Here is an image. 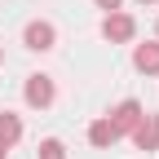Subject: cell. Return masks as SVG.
<instances>
[{"mask_svg":"<svg viewBox=\"0 0 159 159\" xmlns=\"http://www.w3.org/2000/svg\"><path fill=\"white\" fill-rule=\"evenodd\" d=\"M137 124H142V106H137V102H119V106H115V119H111L115 137L128 133V128H137Z\"/></svg>","mask_w":159,"mask_h":159,"instance_id":"1","label":"cell"},{"mask_svg":"<svg viewBox=\"0 0 159 159\" xmlns=\"http://www.w3.org/2000/svg\"><path fill=\"white\" fill-rule=\"evenodd\" d=\"M27 102H31V106H49V102H53V84H49L44 75H31V84H27Z\"/></svg>","mask_w":159,"mask_h":159,"instance_id":"2","label":"cell"},{"mask_svg":"<svg viewBox=\"0 0 159 159\" xmlns=\"http://www.w3.org/2000/svg\"><path fill=\"white\" fill-rule=\"evenodd\" d=\"M102 31H106V40H128V35H133V18H128V13H111Z\"/></svg>","mask_w":159,"mask_h":159,"instance_id":"3","label":"cell"},{"mask_svg":"<svg viewBox=\"0 0 159 159\" xmlns=\"http://www.w3.org/2000/svg\"><path fill=\"white\" fill-rule=\"evenodd\" d=\"M27 49H53V27L49 22H31L27 27Z\"/></svg>","mask_w":159,"mask_h":159,"instance_id":"4","label":"cell"},{"mask_svg":"<svg viewBox=\"0 0 159 159\" xmlns=\"http://www.w3.org/2000/svg\"><path fill=\"white\" fill-rule=\"evenodd\" d=\"M133 137H137V146H142V150H155V146H159V119L137 124V128H133Z\"/></svg>","mask_w":159,"mask_h":159,"instance_id":"5","label":"cell"},{"mask_svg":"<svg viewBox=\"0 0 159 159\" xmlns=\"http://www.w3.org/2000/svg\"><path fill=\"white\" fill-rule=\"evenodd\" d=\"M133 62L142 66V71H159V44H142L133 53Z\"/></svg>","mask_w":159,"mask_h":159,"instance_id":"6","label":"cell"},{"mask_svg":"<svg viewBox=\"0 0 159 159\" xmlns=\"http://www.w3.org/2000/svg\"><path fill=\"white\" fill-rule=\"evenodd\" d=\"M18 137H22V124H18V115H0V142L13 146Z\"/></svg>","mask_w":159,"mask_h":159,"instance_id":"7","label":"cell"},{"mask_svg":"<svg viewBox=\"0 0 159 159\" xmlns=\"http://www.w3.org/2000/svg\"><path fill=\"white\" fill-rule=\"evenodd\" d=\"M89 137H93V146H111V142H115V128H111V119L93 124V128H89Z\"/></svg>","mask_w":159,"mask_h":159,"instance_id":"8","label":"cell"},{"mask_svg":"<svg viewBox=\"0 0 159 159\" xmlns=\"http://www.w3.org/2000/svg\"><path fill=\"white\" fill-rule=\"evenodd\" d=\"M40 159H66L62 155V142H44V146H40Z\"/></svg>","mask_w":159,"mask_h":159,"instance_id":"9","label":"cell"},{"mask_svg":"<svg viewBox=\"0 0 159 159\" xmlns=\"http://www.w3.org/2000/svg\"><path fill=\"white\" fill-rule=\"evenodd\" d=\"M97 5H102V9H111V13H115V9H119V0H97Z\"/></svg>","mask_w":159,"mask_h":159,"instance_id":"10","label":"cell"},{"mask_svg":"<svg viewBox=\"0 0 159 159\" xmlns=\"http://www.w3.org/2000/svg\"><path fill=\"white\" fill-rule=\"evenodd\" d=\"M5 150H9V146H5V142H0V159H5Z\"/></svg>","mask_w":159,"mask_h":159,"instance_id":"11","label":"cell"}]
</instances>
